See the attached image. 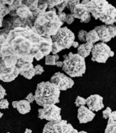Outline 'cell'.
Returning <instances> with one entry per match:
<instances>
[{
    "label": "cell",
    "mask_w": 116,
    "mask_h": 133,
    "mask_svg": "<svg viewBox=\"0 0 116 133\" xmlns=\"http://www.w3.org/2000/svg\"><path fill=\"white\" fill-rule=\"evenodd\" d=\"M26 100L29 101L30 103H33L34 101H35V99H34V95L31 92V93H29V95L26 96Z\"/></svg>",
    "instance_id": "cell-36"
},
{
    "label": "cell",
    "mask_w": 116,
    "mask_h": 133,
    "mask_svg": "<svg viewBox=\"0 0 116 133\" xmlns=\"http://www.w3.org/2000/svg\"><path fill=\"white\" fill-rule=\"evenodd\" d=\"M52 38L39 35L32 29L18 27L0 34V68L16 67L18 63H32L52 51Z\"/></svg>",
    "instance_id": "cell-1"
},
{
    "label": "cell",
    "mask_w": 116,
    "mask_h": 133,
    "mask_svg": "<svg viewBox=\"0 0 116 133\" xmlns=\"http://www.w3.org/2000/svg\"><path fill=\"white\" fill-rule=\"evenodd\" d=\"M53 42L56 43L62 50L69 49L72 47L73 42H75V34L67 27H62L58 33L52 37Z\"/></svg>",
    "instance_id": "cell-6"
},
{
    "label": "cell",
    "mask_w": 116,
    "mask_h": 133,
    "mask_svg": "<svg viewBox=\"0 0 116 133\" xmlns=\"http://www.w3.org/2000/svg\"><path fill=\"white\" fill-rule=\"evenodd\" d=\"M63 24L64 22L59 19L56 10L53 8L36 17L33 29L42 37L51 38L58 33Z\"/></svg>",
    "instance_id": "cell-2"
},
{
    "label": "cell",
    "mask_w": 116,
    "mask_h": 133,
    "mask_svg": "<svg viewBox=\"0 0 116 133\" xmlns=\"http://www.w3.org/2000/svg\"><path fill=\"white\" fill-rule=\"evenodd\" d=\"M5 95H7L6 90L0 84V101L4 99V97H5Z\"/></svg>",
    "instance_id": "cell-35"
},
{
    "label": "cell",
    "mask_w": 116,
    "mask_h": 133,
    "mask_svg": "<svg viewBox=\"0 0 116 133\" xmlns=\"http://www.w3.org/2000/svg\"><path fill=\"white\" fill-rule=\"evenodd\" d=\"M47 8H48V6H47V1L40 0L39 2H38L37 8L34 12H32V14L34 18L36 19L38 15L45 13L46 12V10H47Z\"/></svg>",
    "instance_id": "cell-20"
},
{
    "label": "cell",
    "mask_w": 116,
    "mask_h": 133,
    "mask_svg": "<svg viewBox=\"0 0 116 133\" xmlns=\"http://www.w3.org/2000/svg\"><path fill=\"white\" fill-rule=\"evenodd\" d=\"M51 82L58 87L60 91H64L72 87L74 85V81L71 77H69L64 74L57 72L51 77Z\"/></svg>",
    "instance_id": "cell-10"
},
{
    "label": "cell",
    "mask_w": 116,
    "mask_h": 133,
    "mask_svg": "<svg viewBox=\"0 0 116 133\" xmlns=\"http://www.w3.org/2000/svg\"><path fill=\"white\" fill-rule=\"evenodd\" d=\"M75 105L77 107H79L80 108V106H83V105H85L86 104V99H85L83 97H80V96H77L75 100Z\"/></svg>",
    "instance_id": "cell-27"
},
{
    "label": "cell",
    "mask_w": 116,
    "mask_h": 133,
    "mask_svg": "<svg viewBox=\"0 0 116 133\" xmlns=\"http://www.w3.org/2000/svg\"><path fill=\"white\" fill-rule=\"evenodd\" d=\"M16 67L19 70V73L27 79H32L35 75V70L32 63L28 62L18 63Z\"/></svg>",
    "instance_id": "cell-14"
},
{
    "label": "cell",
    "mask_w": 116,
    "mask_h": 133,
    "mask_svg": "<svg viewBox=\"0 0 116 133\" xmlns=\"http://www.w3.org/2000/svg\"><path fill=\"white\" fill-rule=\"evenodd\" d=\"M20 74L17 67L12 68H0V80L4 82H10L16 79Z\"/></svg>",
    "instance_id": "cell-15"
},
{
    "label": "cell",
    "mask_w": 116,
    "mask_h": 133,
    "mask_svg": "<svg viewBox=\"0 0 116 133\" xmlns=\"http://www.w3.org/2000/svg\"><path fill=\"white\" fill-rule=\"evenodd\" d=\"M94 46V44L88 42L82 44L77 48V54L80 55L83 58H86L91 53Z\"/></svg>",
    "instance_id": "cell-17"
},
{
    "label": "cell",
    "mask_w": 116,
    "mask_h": 133,
    "mask_svg": "<svg viewBox=\"0 0 116 133\" xmlns=\"http://www.w3.org/2000/svg\"><path fill=\"white\" fill-rule=\"evenodd\" d=\"M3 18H0V28H2V25H3Z\"/></svg>",
    "instance_id": "cell-42"
},
{
    "label": "cell",
    "mask_w": 116,
    "mask_h": 133,
    "mask_svg": "<svg viewBox=\"0 0 116 133\" xmlns=\"http://www.w3.org/2000/svg\"><path fill=\"white\" fill-rule=\"evenodd\" d=\"M68 2H69V0H63L62 3L58 4V6L56 7L57 10H58V12H62L64 11V10L65 9L66 7H67Z\"/></svg>",
    "instance_id": "cell-28"
},
{
    "label": "cell",
    "mask_w": 116,
    "mask_h": 133,
    "mask_svg": "<svg viewBox=\"0 0 116 133\" xmlns=\"http://www.w3.org/2000/svg\"><path fill=\"white\" fill-rule=\"evenodd\" d=\"M7 133H10V132H7Z\"/></svg>",
    "instance_id": "cell-47"
},
{
    "label": "cell",
    "mask_w": 116,
    "mask_h": 133,
    "mask_svg": "<svg viewBox=\"0 0 116 133\" xmlns=\"http://www.w3.org/2000/svg\"><path fill=\"white\" fill-rule=\"evenodd\" d=\"M74 21H75V17L73 16V15H72L71 13L66 15V17L65 19V21L66 23L71 24V23H72L73 22H74Z\"/></svg>",
    "instance_id": "cell-34"
},
{
    "label": "cell",
    "mask_w": 116,
    "mask_h": 133,
    "mask_svg": "<svg viewBox=\"0 0 116 133\" xmlns=\"http://www.w3.org/2000/svg\"><path fill=\"white\" fill-rule=\"evenodd\" d=\"M56 65L57 66V67H63V65H64V62L63 61H58L56 62Z\"/></svg>",
    "instance_id": "cell-39"
},
{
    "label": "cell",
    "mask_w": 116,
    "mask_h": 133,
    "mask_svg": "<svg viewBox=\"0 0 116 133\" xmlns=\"http://www.w3.org/2000/svg\"><path fill=\"white\" fill-rule=\"evenodd\" d=\"M12 105H13V108H17V105H18V101H13V102L12 103Z\"/></svg>",
    "instance_id": "cell-41"
},
{
    "label": "cell",
    "mask_w": 116,
    "mask_h": 133,
    "mask_svg": "<svg viewBox=\"0 0 116 133\" xmlns=\"http://www.w3.org/2000/svg\"><path fill=\"white\" fill-rule=\"evenodd\" d=\"M100 40L99 36L98 33L96 32V31L95 29H93L90 31L89 32H88L87 36H86V42L88 43L94 44Z\"/></svg>",
    "instance_id": "cell-21"
},
{
    "label": "cell",
    "mask_w": 116,
    "mask_h": 133,
    "mask_svg": "<svg viewBox=\"0 0 116 133\" xmlns=\"http://www.w3.org/2000/svg\"><path fill=\"white\" fill-rule=\"evenodd\" d=\"M17 110L21 114H28L31 111L30 103L28 101H26V100H21V101H18Z\"/></svg>",
    "instance_id": "cell-19"
},
{
    "label": "cell",
    "mask_w": 116,
    "mask_h": 133,
    "mask_svg": "<svg viewBox=\"0 0 116 133\" xmlns=\"http://www.w3.org/2000/svg\"><path fill=\"white\" fill-rule=\"evenodd\" d=\"M24 133H32V130H30V129H26Z\"/></svg>",
    "instance_id": "cell-43"
},
{
    "label": "cell",
    "mask_w": 116,
    "mask_h": 133,
    "mask_svg": "<svg viewBox=\"0 0 116 133\" xmlns=\"http://www.w3.org/2000/svg\"><path fill=\"white\" fill-rule=\"evenodd\" d=\"M81 2L79 0H69L68 2V5H67V8L69 9V11H71L73 8L75 7V6L77 4L80 3Z\"/></svg>",
    "instance_id": "cell-30"
},
{
    "label": "cell",
    "mask_w": 116,
    "mask_h": 133,
    "mask_svg": "<svg viewBox=\"0 0 116 133\" xmlns=\"http://www.w3.org/2000/svg\"><path fill=\"white\" fill-rule=\"evenodd\" d=\"M42 133H78L71 124L66 120L60 122H49L44 127Z\"/></svg>",
    "instance_id": "cell-8"
},
{
    "label": "cell",
    "mask_w": 116,
    "mask_h": 133,
    "mask_svg": "<svg viewBox=\"0 0 116 133\" xmlns=\"http://www.w3.org/2000/svg\"><path fill=\"white\" fill-rule=\"evenodd\" d=\"M94 29L98 33L100 41L104 43L108 42L116 36V25H102L96 26Z\"/></svg>",
    "instance_id": "cell-11"
},
{
    "label": "cell",
    "mask_w": 116,
    "mask_h": 133,
    "mask_svg": "<svg viewBox=\"0 0 116 133\" xmlns=\"http://www.w3.org/2000/svg\"><path fill=\"white\" fill-rule=\"evenodd\" d=\"M60 90L51 82H42L36 86L34 99L40 106L56 105L59 103Z\"/></svg>",
    "instance_id": "cell-4"
},
{
    "label": "cell",
    "mask_w": 116,
    "mask_h": 133,
    "mask_svg": "<svg viewBox=\"0 0 116 133\" xmlns=\"http://www.w3.org/2000/svg\"><path fill=\"white\" fill-rule=\"evenodd\" d=\"M105 133H116V111H113L109 116Z\"/></svg>",
    "instance_id": "cell-18"
},
{
    "label": "cell",
    "mask_w": 116,
    "mask_h": 133,
    "mask_svg": "<svg viewBox=\"0 0 116 133\" xmlns=\"http://www.w3.org/2000/svg\"><path fill=\"white\" fill-rule=\"evenodd\" d=\"M9 108V102L7 99H2L0 101V108L1 109H7Z\"/></svg>",
    "instance_id": "cell-31"
},
{
    "label": "cell",
    "mask_w": 116,
    "mask_h": 133,
    "mask_svg": "<svg viewBox=\"0 0 116 133\" xmlns=\"http://www.w3.org/2000/svg\"><path fill=\"white\" fill-rule=\"evenodd\" d=\"M34 70H35V75H40L44 72L43 67L40 65H35Z\"/></svg>",
    "instance_id": "cell-33"
},
{
    "label": "cell",
    "mask_w": 116,
    "mask_h": 133,
    "mask_svg": "<svg viewBox=\"0 0 116 133\" xmlns=\"http://www.w3.org/2000/svg\"><path fill=\"white\" fill-rule=\"evenodd\" d=\"M114 52L111 50L110 47L104 42H99L94 46L91 52L93 61L105 63L108 60V58L114 56Z\"/></svg>",
    "instance_id": "cell-7"
},
{
    "label": "cell",
    "mask_w": 116,
    "mask_h": 133,
    "mask_svg": "<svg viewBox=\"0 0 116 133\" xmlns=\"http://www.w3.org/2000/svg\"><path fill=\"white\" fill-rule=\"evenodd\" d=\"M62 109L56 105H45L38 110V117L40 119H46L49 122H60Z\"/></svg>",
    "instance_id": "cell-9"
},
{
    "label": "cell",
    "mask_w": 116,
    "mask_h": 133,
    "mask_svg": "<svg viewBox=\"0 0 116 133\" xmlns=\"http://www.w3.org/2000/svg\"><path fill=\"white\" fill-rule=\"evenodd\" d=\"M59 59V55L58 54L53 55H47L45 57V65H54L56 64V62Z\"/></svg>",
    "instance_id": "cell-22"
},
{
    "label": "cell",
    "mask_w": 116,
    "mask_h": 133,
    "mask_svg": "<svg viewBox=\"0 0 116 133\" xmlns=\"http://www.w3.org/2000/svg\"><path fill=\"white\" fill-rule=\"evenodd\" d=\"M112 110H111V108H109V107H107V108H106L105 110L104 111L102 112V114H103V118L105 119H109V116L111 114V113H112Z\"/></svg>",
    "instance_id": "cell-32"
},
{
    "label": "cell",
    "mask_w": 116,
    "mask_h": 133,
    "mask_svg": "<svg viewBox=\"0 0 116 133\" xmlns=\"http://www.w3.org/2000/svg\"><path fill=\"white\" fill-rule=\"evenodd\" d=\"M58 17H59V19H60L62 22L65 21L66 17V14L65 12H58Z\"/></svg>",
    "instance_id": "cell-37"
},
{
    "label": "cell",
    "mask_w": 116,
    "mask_h": 133,
    "mask_svg": "<svg viewBox=\"0 0 116 133\" xmlns=\"http://www.w3.org/2000/svg\"><path fill=\"white\" fill-rule=\"evenodd\" d=\"M88 32L86 31H84V30H81L78 33V39L81 42H86V36H87Z\"/></svg>",
    "instance_id": "cell-29"
},
{
    "label": "cell",
    "mask_w": 116,
    "mask_h": 133,
    "mask_svg": "<svg viewBox=\"0 0 116 133\" xmlns=\"http://www.w3.org/2000/svg\"><path fill=\"white\" fill-rule=\"evenodd\" d=\"M86 105L91 111L96 112L104 108L103 97L99 95H91L86 99Z\"/></svg>",
    "instance_id": "cell-13"
},
{
    "label": "cell",
    "mask_w": 116,
    "mask_h": 133,
    "mask_svg": "<svg viewBox=\"0 0 116 133\" xmlns=\"http://www.w3.org/2000/svg\"><path fill=\"white\" fill-rule=\"evenodd\" d=\"M78 133H88L86 131H80V132H78Z\"/></svg>",
    "instance_id": "cell-44"
},
{
    "label": "cell",
    "mask_w": 116,
    "mask_h": 133,
    "mask_svg": "<svg viewBox=\"0 0 116 133\" xmlns=\"http://www.w3.org/2000/svg\"><path fill=\"white\" fill-rule=\"evenodd\" d=\"M84 4L88 12L96 20H100L106 25H112L115 23L116 8L106 0H83Z\"/></svg>",
    "instance_id": "cell-3"
},
{
    "label": "cell",
    "mask_w": 116,
    "mask_h": 133,
    "mask_svg": "<svg viewBox=\"0 0 116 133\" xmlns=\"http://www.w3.org/2000/svg\"><path fill=\"white\" fill-rule=\"evenodd\" d=\"M70 12H71V14L73 15L75 18L80 19L81 23H87L91 21V13L88 12L86 7L81 2L76 4Z\"/></svg>",
    "instance_id": "cell-12"
},
{
    "label": "cell",
    "mask_w": 116,
    "mask_h": 133,
    "mask_svg": "<svg viewBox=\"0 0 116 133\" xmlns=\"http://www.w3.org/2000/svg\"><path fill=\"white\" fill-rule=\"evenodd\" d=\"M80 45H79V43L78 42H74L72 44V47H75V48H78Z\"/></svg>",
    "instance_id": "cell-40"
},
{
    "label": "cell",
    "mask_w": 116,
    "mask_h": 133,
    "mask_svg": "<svg viewBox=\"0 0 116 133\" xmlns=\"http://www.w3.org/2000/svg\"><path fill=\"white\" fill-rule=\"evenodd\" d=\"M23 4V1L21 0H15L13 2V4L11 6H9V9L10 11H15L18 7H21Z\"/></svg>",
    "instance_id": "cell-26"
},
{
    "label": "cell",
    "mask_w": 116,
    "mask_h": 133,
    "mask_svg": "<svg viewBox=\"0 0 116 133\" xmlns=\"http://www.w3.org/2000/svg\"><path fill=\"white\" fill-rule=\"evenodd\" d=\"M13 2H14L13 0H11V1H8V0H3L4 3L6 5H7L8 7H9V6H11V5L13 4Z\"/></svg>",
    "instance_id": "cell-38"
},
{
    "label": "cell",
    "mask_w": 116,
    "mask_h": 133,
    "mask_svg": "<svg viewBox=\"0 0 116 133\" xmlns=\"http://www.w3.org/2000/svg\"><path fill=\"white\" fill-rule=\"evenodd\" d=\"M23 2L29 7L30 10L34 12L37 8L39 0H26V1H23Z\"/></svg>",
    "instance_id": "cell-24"
},
{
    "label": "cell",
    "mask_w": 116,
    "mask_h": 133,
    "mask_svg": "<svg viewBox=\"0 0 116 133\" xmlns=\"http://www.w3.org/2000/svg\"><path fill=\"white\" fill-rule=\"evenodd\" d=\"M95 116L96 114H94V112H93L89 108L84 105L80 106L77 110V119L80 124H86L91 122L94 119Z\"/></svg>",
    "instance_id": "cell-16"
},
{
    "label": "cell",
    "mask_w": 116,
    "mask_h": 133,
    "mask_svg": "<svg viewBox=\"0 0 116 133\" xmlns=\"http://www.w3.org/2000/svg\"><path fill=\"white\" fill-rule=\"evenodd\" d=\"M64 65L62 67L64 71L72 77H80L86 70L85 58L78 54H73L70 52L68 55H64Z\"/></svg>",
    "instance_id": "cell-5"
},
{
    "label": "cell",
    "mask_w": 116,
    "mask_h": 133,
    "mask_svg": "<svg viewBox=\"0 0 116 133\" xmlns=\"http://www.w3.org/2000/svg\"><path fill=\"white\" fill-rule=\"evenodd\" d=\"M115 23H116V16H115Z\"/></svg>",
    "instance_id": "cell-46"
},
{
    "label": "cell",
    "mask_w": 116,
    "mask_h": 133,
    "mask_svg": "<svg viewBox=\"0 0 116 133\" xmlns=\"http://www.w3.org/2000/svg\"><path fill=\"white\" fill-rule=\"evenodd\" d=\"M2 116H3V114H2V113H1V112H0V118H1V117H2Z\"/></svg>",
    "instance_id": "cell-45"
},
{
    "label": "cell",
    "mask_w": 116,
    "mask_h": 133,
    "mask_svg": "<svg viewBox=\"0 0 116 133\" xmlns=\"http://www.w3.org/2000/svg\"><path fill=\"white\" fill-rule=\"evenodd\" d=\"M62 2H63V0H48L47 1L48 9L49 10L53 9L54 7H57L58 4L62 3Z\"/></svg>",
    "instance_id": "cell-25"
},
{
    "label": "cell",
    "mask_w": 116,
    "mask_h": 133,
    "mask_svg": "<svg viewBox=\"0 0 116 133\" xmlns=\"http://www.w3.org/2000/svg\"><path fill=\"white\" fill-rule=\"evenodd\" d=\"M10 10L9 7L3 2V0L0 1V18H3L7 15L10 14Z\"/></svg>",
    "instance_id": "cell-23"
}]
</instances>
